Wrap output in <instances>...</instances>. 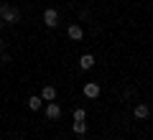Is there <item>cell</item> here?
I'll use <instances>...</instances> for the list:
<instances>
[{
  "label": "cell",
  "instance_id": "2",
  "mask_svg": "<svg viewBox=\"0 0 153 140\" xmlns=\"http://www.w3.org/2000/svg\"><path fill=\"white\" fill-rule=\"evenodd\" d=\"M44 23H46L49 28H54L56 23H59V13H56L54 8H46V10H44Z\"/></svg>",
  "mask_w": 153,
  "mask_h": 140
},
{
  "label": "cell",
  "instance_id": "10",
  "mask_svg": "<svg viewBox=\"0 0 153 140\" xmlns=\"http://www.w3.org/2000/svg\"><path fill=\"white\" fill-rule=\"evenodd\" d=\"M74 133L76 135H84V133H87V122H84V120H82V122H74Z\"/></svg>",
  "mask_w": 153,
  "mask_h": 140
},
{
  "label": "cell",
  "instance_id": "12",
  "mask_svg": "<svg viewBox=\"0 0 153 140\" xmlns=\"http://www.w3.org/2000/svg\"><path fill=\"white\" fill-rule=\"evenodd\" d=\"M0 51H3V43H0Z\"/></svg>",
  "mask_w": 153,
  "mask_h": 140
},
{
  "label": "cell",
  "instance_id": "9",
  "mask_svg": "<svg viewBox=\"0 0 153 140\" xmlns=\"http://www.w3.org/2000/svg\"><path fill=\"white\" fill-rule=\"evenodd\" d=\"M41 102H44L41 97H28V110H38V107H41Z\"/></svg>",
  "mask_w": 153,
  "mask_h": 140
},
{
  "label": "cell",
  "instance_id": "8",
  "mask_svg": "<svg viewBox=\"0 0 153 140\" xmlns=\"http://www.w3.org/2000/svg\"><path fill=\"white\" fill-rule=\"evenodd\" d=\"M66 33H69V38H71V41H79V38L84 36V33H82V28H79V26H69V31H66Z\"/></svg>",
  "mask_w": 153,
  "mask_h": 140
},
{
  "label": "cell",
  "instance_id": "11",
  "mask_svg": "<svg viewBox=\"0 0 153 140\" xmlns=\"http://www.w3.org/2000/svg\"><path fill=\"white\" fill-rule=\"evenodd\" d=\"M82 120H87V112L79 107V110H74V122H82Z\"/></svg>",
  "mask_w": 153,
  "mask_h": 140
},
{
  "label": "cell",
  "instance_id": "1",
  "mask_svg": "<svg viewBox=\"0 0 153 140\" xmlns=\"http://www.w3.org/2000/svg\"><path fill=\"white\" fill-rule=\"evenodd\" d=\"M0 18L5 23H18L21 21V10L13 8V5H8V3H3V5H0Z\"/></svg>",
  "mask_w": 153,
  "mask_h": 140
},
{
  "label": "cell",
  "instance_id": "5",
  "mask_svg": "<svg viewBox=\"0 0 153 140\" xmlns=\"http://www.w3.org/2000/svg\"><path fill=\"white\" fill-rule=\"evenodd\" d=\"M54 97H56L54 87H44V89H41V99H44V102H54Z\"/></svg>",
  "mask_w": 153,
  "mask_h": 140
},
{
  "label": "cell",
  "instance_id": "7",
  "mask_svg": "<svg viewBox=\"0 0 153 140\" xmlns=\"http://www.w3.org/2000/svg\"><path fill=\"white\" fill-rule=\"evenodd\" d=\"M79 66H82V69H92V66H94V56L92 54H84L82 59H79Z\"/></svg>",
  "mask_w": 153,
  "mask_h": 140
},
{
  "label": "cell",
  "instance_id": "3",
  "mask_svg": "<svg viewBox=\"0 0 153 140\" xmlns=\"http://www.w3.org/2000/svg\"><path fill=\"white\" fill-rule=\"evenodd\" d=\"M46 117H49V120H59L61 117V107L56 102H49V104H46Z\"/></svg>",
  "mask_w": 153,
  "mask_h": 140
},
{
  "label": "cell",
  "instance_id": "4",
  "mask_svg": "<svg viewBox=\"0 0 153 140\" xmlns=\"http://www.w3.org/2000/svg\"><path fill=\"white\" fill-rule=\"evenodd\" d=\"M84 97H89V99L100 97V84H94V81H87V84H84Z\"/></svg>",
  "mask_w": 153,
  "mask_h": 140
},
{
  "label": "cell",
  "instance_id": "6",
  "mask_svg": "<svg viewBox=\"0 0 153 140\" xmlns=\"http://www.w3.org/2000/svg\"><path fill=\"white\" fill-rule=\"evenodd\" d=\"M148 115H151V107L140 102V104H138V107H135V117H138V120H146Z\"/></svg>",
  "mask_w": 153,
  "mask_h": 140
}]
</instances>
